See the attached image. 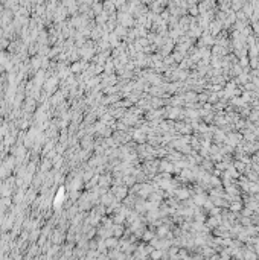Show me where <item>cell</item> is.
Returning <instances> with one entry per match:
<instances>
[{"mask_svg": "<svg viewBox=\"0 0 259 260\" xmlns=\"http://www.w3.org/2000/svg\"><path fill=\"white\" fill-rule=\"evenodd\" d=\"M230 209H232L233 212H238V210H241V204H239V202H235V204L230 205Z\"/></svg>", "mask_w": 259, "mask_h": 260, "instance_id": "cell-1", "label": "cell"}]
</instances>
